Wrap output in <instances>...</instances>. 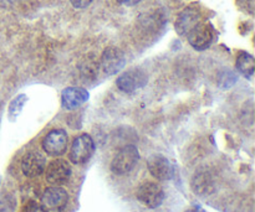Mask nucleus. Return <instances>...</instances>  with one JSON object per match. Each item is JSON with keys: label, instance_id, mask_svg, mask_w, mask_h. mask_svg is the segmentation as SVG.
<instances>
[{"label": "nucleus", "instance_id": "7", "mask_svg": "<svg viewBox=\"0 0 255 212\" xmlns=\"http://www.w3.org/2000/svg\"><path fill=\"white\" fill-rule=\"evenodd\" d=\"M41 145L47 155L57 158L66 153L69 137L64 129H52L42 138Z\"/></svg>", "mask_w": 255, "mask_h": 212}, {"label": "nucleus", "instance_id": "6", "mask_svg": "<svg viewBox=\"0 0 255 212\" xmlns=\"http://www.w3.org/2000/svg\"><path fill=\"white\" fill-rule=\"evenodd\" d=\"M148 82V76L139 67H133L120 74L116 79V86L125 93H133L137 89L144 87Z\"/></svg>", "mask_w": 255, "mask_h": 212}, {"label": "nucleus", "instance_id": "18", "mask_svg": "<svg viewBox=\"0 0 255 212\" xmlns=\"http://www.w3.org/2000/svg\"><path fill=\"white\" fill-rule=\"evenodd\" d=\"M16 201L14 196L7 193L0 194V212H14Z\"/></svg>", "mask_w": 255, "mask_h": 212}, {"label": "nucleus", "instance_id": "17", "mask_svg": "<svg viewBox=\"0 0 255 212\" xmlns=\"http://www.w3.org/2000/svg\"><path fill=\"white\" fill-rule=\"evenodd\" d=\"M238 81V77L234 72L226 70V71H222L218 76V86L222 89H228L231 87H233L234 84Z\"/></svg>", "mask_w": 255, "mask_h": 212}, {"label": "nucleus", "instance_id": "20", "mask_svg": "<svg viewBox=\"0 0 255 212\" xmlns=\"http://www.w3.org/2000/svg\"><path fill=\"white\" fill-rule=\"evenodd\" d=\"M75 9H85L92 2V0H70Z\"/></svg>", "mask_w": 255, "mask_h": 212}, {"label": "nucleus", "instance_id": "11", "mask_svg": "<svg viewBox=\"0 0 255 212\" xmlns=\"http://www.w3.org/2000/svg\"><path fill=\"white\" fill-rule=\"evenodd\" d=\"M46 159L37 151H27L21 159V171L27 178H37L45 171Z\"/></svg>", "mask_w": 255, "mask_h": 212}, {"label": "nucleus", "instance_id": "22", "mask_svg": "<svg viewBox=\"0 0 255 212\" xmlns=\"http://www.w3.org/2000/svg\"><path fill=\"white\" fill-rule=\"evenodd\" d=\"M17 1L19 0H0V5L1 6H10V5H14Z\"/></svg>", "mask_w": 255, "mask_h": 212}, {"label": "nucleus", "instance_id": "1", "mask_svg": "<svg viewBox=\"0 0 255 212\" xmlns=\"http://www.w3.org/2000/svg\"><path fill=\"white\" fill-rule=\"evenodd\" d=\"M139 160V151L137 146L126 144L122 146L111 161V171L115 175H126L131 173Z\"/></svg>", "mask_w": 255, "mask_h": 212}, {"label": "nucleus", "instance_id": "12", "mask_svg": "<svg viewBox=\"0 0 255 212\" xmlns=\"http://www.w3.org/2000/svg\"><path fill=\"white\" fill-rule=\"evenodd\" d=\"M89 98V91L82 87H66L61 92V104L67 111L79 108L80 106L86 103Z\"/></svg>", "mask_w": 255, "mask_h": 212}, {"label": "nucleus", "instance_id": "19", "mask_svg": "<svg viewBox=\"0 0 255 212\" xmlns=\"http://www.w3.org/2000/svg\"><path fill=\"white\" fill-rule=\"evenodd\" d=\"M39 211V205L37 203H35L34 200H29L26 204L24 205V208L21 209L20 212H37Z\"/></svg>", "mask_w": 255, "mask_h": 212}, {"label": "nucleus", "instance_id": "4", "mask_svg": "<svg viewBox=\"0 0 255 212\" xmlns=\"http://www.w3.org/2000/svg\"><path fill=\"white\" fill-rule=\"evenodd\" d=\"M69 203V194L59 186H51L44 191L40 201L42 212H62Z\"/></svg>", "mask_w": 255, "mask_h": 212}, {"label": "nucleus", "instance_id": "21", "mask_svg": "<svg viewBox=\"0 0 255 212\" xmlns=\"http://www.w3.org/2000/svg\"><path fill=\"white\" fill-rule=\"evenodd\" d=\"M121 5H125V6H134V5L139 4L142 0H117Z\"/></svg>", "mask_w": 255, "mask_h": 212}, {"label": "nucleus", "instance_id": "24", "mask_svg": "<svg viewBox=\"0 0 255 212\" xmlns=\"http://www.w3.org/2000/svg\"><path fill=\"white\" fill-rule=\"evenodd\" d=\"M0 184H1V178H0Z\"/></svg>", "mask_w": 255, "mask_h": 212}, {"label": "nucleus", "instance_id": "3", "mask_svg": "<svg viewBox=\"0 0 255 212\" xmlns=\"http://www.w3.org/2000/svg\"><path fill=\"white\" fill-rule=\"evenodd\" d=\"M95 141L90 134H80L72 141L69 151V159L75 165H81L87 163L95 153Z\"/></svg>", "mask_w": 255, "mask_h": 212}, {"label": "nucleus", "instance_id": "5", "mask_svg": "<svg viewBox=\"0 0 255 212\" xmlns=\"http://www.w3.org/2000/svg\"><path fill=\"white\" fill-rule=\"evenodd\" d=\"M136 198L146 208L157 209L163 204L164 191L159 184L154 181H144L137 189Z\"/></svg>", "mask_w": 255, "mask_h": 212}, {"label": "nucleus", "instance_id": "16", "mask_svg": "<svg viewBox=\"0 0 255 212\" xmlns=\"http://www.w3.org/2000/svg\"><path fill=\"white\" fill-rule=\"evenodd\" d=\"M27 96L26 94H17L16 97L11 99L9 104V108H7V119L10 122H15L17 119V117L21 114L22 108L25 107L27 102Z\"/></svg>", "mask_w": 255, "mask_h": 212}, {"label": "nucleus", "instance_id": "8", "mask_svg": "<svg viewBox=\"0 0 255 212\" xmlns=\"http://www.w3.org/2000/svg\"><path fill=\"white\" fill-rule=\"evenodd\" d=\"M44 173L47 183L54 186H59L70 180L72 169L71 165L64 159H55L45 166Z\"/></svg>", "mask_w": 255, "mask_h": 212}, {"label": "nucleus", "instance_id": "10", "mask_svg": "<svg viewBox=\"0 0 255 212\" xmlns=\"http://www.w3.org/2000/svg\"><path fill=\"white\" fill-rule=\"evenodd\" d=\"M149 174L159 181L171 180L173 178V165L162 154H152L147 160Z\"/></svg>", "mask_w": 255, "mask_h": 212}, {"label": "nucleus", "instance_id": "9", "mask_svg": "<svg viewBox=\"0 0 255 212\" xmlns=\"http://www.w3.org/2000/svg\"><path fill=\"white\" fill-rule=\"evenodd\" d=\"M100 65H101V69L105 72V74L112 76V74L119 73L124 69L125 65H126V56L120 49L110 46L102 52Z\"/></svg>", "mask_w": 255, "mask_h": 212}, {"label": "nucleus", "instance_id": "14", "mask_svg": "<svg viewBox=\"0 0 255 212\" xmlns=\"http://www.w3.org/2000/svg\"><path fill=\"white\" fill-rule=\"evenodd\" d=\"M192 189L198 195H209L214 191V179L208 171H198L192 178Z\"/></svg>", "mask_w": 255, "mask_h": 212}, {"label": "nucleus", "instance_id": "23", "mask_svg": "<svg viewBox=\"0 0 255 212\" xmlns=\"http://www.w3.org/2000/svg\"><path fill=\"white\" fill-rule=\"evenodd\" d=\"M186 212H203L202 210H198V209H191V210H188V211H186Z\"/></svg>", "mask_w": 255, "mask_h": 212}, {"label": "nucleus", "instance_id": "13", "mask_svg": "<svg viewBox=\"0 0 255 212\" xmlns=\"http://www.w3.org/2000/svg\"><path fill=\"white\" fill-rule=\"evenodd\" d=\"M201 20L202 16L199 10L197 7L189 6L187 9H184L178 15L176 24H174V27H176V31L179 35H187L189 32V30L196 26Z\"/></svg>", "mask_w": 255, "mask_h": 212}, {"label": "nucleus", "instance_id": "2", "mask_svg": "<svg viewBox=\"0 0 255 212\" xmlns=\"http://www.w3.org/2000/svg\"><path fill=\"white\" fill-rule=\"evenodd\" d=\"M189 45L197 51H204L209 49L216 41V30L211 22L199 21L194 27L189 30L186 35Z\"/></svg>", "mask_w": 255, "mask_h": 212}, {"label": "nucleus", "instance_id": "15", "mask_svg": "<svg viewBox=\"0 0 255 212\" xmlns=\"http://www.w3.org/2000/svg\"><path fill=\"white\" fill-rule=\"evenodd\" d=\"M236 67L244 77L251 79L253 77L254 71H255V60L253 55L248 54V52H239V55L237 56L236 61Z\"/></svg>", "mask_w": 255, "mask_h": 212}]
</instances>
